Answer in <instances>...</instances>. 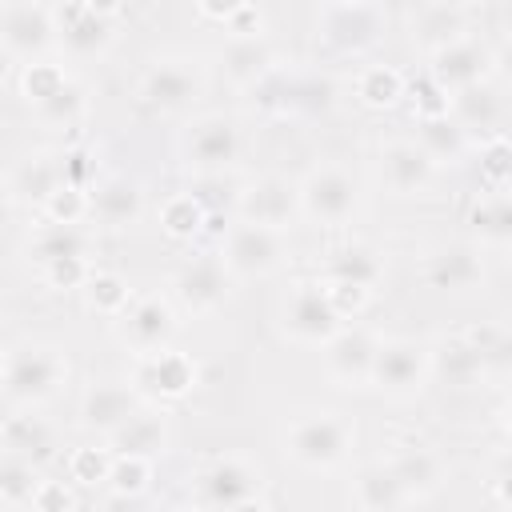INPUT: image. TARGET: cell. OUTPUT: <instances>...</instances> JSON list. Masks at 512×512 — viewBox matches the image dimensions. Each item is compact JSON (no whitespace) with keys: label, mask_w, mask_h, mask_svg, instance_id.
Returning <instances> with one entry per match:
<instances>
[{"label":"cell","mask_w":512,"mask_h":512,"mask_svg":"<svg viewBox=\"0 0 512 512\" xmlns=\"http://www.w3.org/2000/svg\"><path fill=\"white\" fill-rule=\"evenodd\" d=\"M68 380V360L52 344H16L4 356V400L12 408H36L52 400Z\"/></svg>","instance_id":"obj_1"},{"label":"cell","mask_w":512,"mask_h":512,"mask_svg":"<svg viewBox=\"0 0 512 512\" xmlns=\"http://www.w3.org/2000/svg\"><path fill=\"white\" fill-rule=\"evenodd\" d=\"M356 428L340 412H312L288 424L284 432V456H292L300 468H336L352 452Z\"/></svg>","instance_id":"obj_2"},{"label":"cell","mask_w":512,"mask_h":512,"mask_svg":"<svg viewBox=\"0 0 512 512\" xmlns=\"http://www.w3.org/2000/svg\"><path fill=\"white\" fill-rule=\"evenodd\" d=\"M340 308L332 300V288L320 280H296L284 296V328L288 336H296L300 344H332L344 328H340Z\"/></svg>","instance_id":"obj_3"},{"label":"cell","mask_w":512,"mask_h":512,"mask_svg":"<svg viewBox=\"0 0 512 512\" xmlns=\"http://www.w3.org/2000/svg\"><path fill=\"white\" fill-rule=\"evenodd\" d=\"M196 508L204 512H236L260 496V468L240 456H220L196 472Z\"/></svg>","instance_id":"obj_4"},{"label":"cell","mask_w":512,"mask_h":512,"mask_svg":"<svg viewBox=\"0 0 512 512\" xmlns=\"http://www.w3.org/2000/svg\"><path fill=\"white\" fill-rule=\"evenodd\" d=\"M180 156L200 176H216V172L232 168L240 160V128H236V120L224 116V112H208V116L192 120L184 140H180Z\"/></svg>","instance_id":"obj_5"},{"label":"cell","mask_w":512,"mask_h":512,"mask_svg":"<svg viewBox=\"0 0 512 512\" xmlns=\"http://www.w3.org/2000/svg\"><path fill=\"white\" fill-rule=\"evenodd\" d=\"M0 40L4 52L28 64H40V56L60 40L56 36V8L52 4H4L0 8Z\"/></svg>","instance_id":"obj_6"},{"label":"cell","mask_w":512,"mask_h":512,"mask_svg":"<svg viewBox=\"0 0 512 512\" xmlns=\"http://www.w3.org/2000/svg\"><path fill=\"white\" fill-rule=\"evenodd\" d=\"M296 188H300V208L320 224H344L360 204V184L340 164L312 168Z\"/></svg>","instance_id":"obj_7"},{"label":"cell","mask_w":512,"mask_h":512,"mask_svg":"<svg viewBox=\"0 0 512 512\" xmlns=\"http://www.w3.org/2000/svg\"><path fill=\"white\" fill-rule=\"evenodd\" d=\"M56 36L68 56H104L116 40V8L108 4H60L56 8Z\"/></svg>","instance_id":"obj_8"},{"label":"cell","mask_w":512,"mask_h":512,"mask_svg":"<svg viewBox=\"0 0 512 512\" xmlns=\"http://www.w3.org/2000/svg\"><path fill=\"white\" fill-rule=\"evenodd\" d=\"M220 256H224V264H228L232 276L252 280V276H268V272H276L284 264V240H280L276 228L244 224L240 220L236 228H228Z\"/></svg>","instance_id":"obj_9"},{"label":"cell","mask_w":512,"mask_h":512,"mask_svg":"<svg viewBox=\"0 0 512 512\" xmlns=\"http://www.w3.org/2000/svg\"><path fill=\"white\" fill-rule=\"evenodd\" d=\"M204 88V76L192 60H180V56H164V60H152L140 76V100L156 112H176L184 104H192Z\"/></svg>","instance_id":"obj_10"},{"label":"cell","mask_w":512,"mask_h":512,"mask_svg":"<svg viewBox=\"0 0 512 512\" xmlns=\"http://www.w3.org/2000/svg\"><path fill=\"white\" fill-rule=\"evenodd\" d=\"M428 372H432V360H428L424 344H416V340H384L380 352H376L368 384H376L388 396H412V392L424 388Z\"/></svg>","instance_id":"obj_11"},{"label":"cell","mask_w":512,"mask_h":512,"mask_svg":"<svg viewBox=\"0 0 512 512\" xmlns=\"http://www.w3.org/2000/svg\"><path fill=\"white\" fill-rule=\"evenodd\" d=\"M232 272L220 252H200L176 272V296L188 312H216L228 300Z\"/></svg>","instance_id":"obj_12"},{"label":"cell","mask_w":512,"mask_h":512,"mask_svg":"<svg viewBox=\"0 0 512 512\" xmlns=\"http://www.w3.org/2000/svg\"><path fill=\"white\" fill-rule=\"evenodd\" d=\"M316 32L340 52H360L384 32V12L376 4H328L320 8Z\"/></svg>","instance_id":"obj_13"},{"label":"cell","mask_w":512,"mask_h":512,"mask_svg":"<svg viewBox=\"0 0 512 512\" xmlns=\"http://www.w3.org/2000/svg\"><path fill=\"white\" fill-rule=\"evenodd\" d=\"M488 68H492V52L480 40L464 36V40H456V44H448L432 56V84L444 96H456V92H468V88L484 84Z\"/></svg>","instance_id":"obj_14"},{"label":"cell","mask_w":512,"mask_h":512,"mask_svg":"<svg viewBox=\"0 0 512 512\" xmlns=\"http://www.w3.org/2000/svg\"><path fill=\"white\" fill-rule=\"evenodd\" d=\"M380 180L396 196H420L436 180V160L420 140H388L380 148Z\"/></svg>","instance_id":"obj_15"},{"label":"cell","mask_w":512,"mask_h":512,"mask_svg":"<svg viewBox=\"0 0 512 512\" xmlns=\"http://www.w3.org/2000/svg\"><path fill=\"white\" fill-rule=\"evenodd\" d=\"M140 392L132 384H116V380H100L84 392L80 400V428L100 432V436H116L136 412H140Z\"/></svg>","instance_id":"obj_16"},{"label":"cell","mask_w":512,"mask_h":512,"mask_svg":"<svg viewBox=\"0 0 512 512\" xmlns=\"http://www.w3.org/2000/svg\"><path fill=\"white\" fill-rule=\"evenodd\" d=\"M120 320H124L120 332L136 348V356H156L176 336V312H172V304L164 296H140Z\"/></svg>","instance_id":"obj_17"},{"label":"cell","mask_w":512,"mask_h":512,"mask_svg":"<svg viewBox=\"0 0 512 512\" xmlns=\"http://www.w3.org/2000/svg\"><path fill=\"white\" fill-rule=\"evenodd\" d=\"M300 208V188L288 184L284 176H260L240 192V216L244 224H264V228H288L292 212Z\"/></svg>","instance_id":"obj_18"},{"label":"cell","mask_w":512,"mask_h":512,"mask_svg":"<svg viewBox=\"0 0 512 512\" xmlns=\"http://www.w3.org/2000/svg\"><path fill=\"white\" fill-rule=\"evenodd\" d=\"M88 212L104 228H132L144 216V192L128 176H108L88 192Z\"/></svg>","instance_id":"obj_19"},{"label":"cell","mask_w":512,"mask_h":512,"mask_svg":"<svg viewBox=\"0 0 512 512\" xmlns=\"http://www.w3.org/2000/svg\"><path fill=\"white\" fill-rule=\"evenodd\" d=\"M376 352H380V340L364 328H344L332 344H328V372L344 384V388H356L364 380H372V364H376Z\"/></svg>","instance_id":"obj_20"},{"label":"cell","mask_w":512,"mask_h":512,"mask_svg":"<svg viewBox=\"0 0 512 512\" xmlns=\"http://www.w3.org/2000/svg\"><path fill=\"white\" fill-rule=\"evenodd\" d=\"M428 284L440 292H468L484 280V260L472 244H440L428 256Z\"/></svg>","instance_id":"obj_21"},{"label":"cell","mask_w":512,"mask_h":512,"mask_svg":"<svg viewBox=\"0 0 512 512\" xmlns=\"http://www.w3.org/2000/svg\"><path fill=\"white\" fill-rule=\"evenodd\" d=\"M468 36V12L460 4H420L412 8V40H420L432 56Z\"/></svg>","instance_id":"obj_22"},{"label":"cell","mask_w":512,"mask_h":512,"mask_svg":"<svg viewBox=\"0 0 512 512\" xmlns=\"http://www.w3.org/2000/svg\"><path fill=\"white\" fill-rule=\"evenodd\" d=\"M52 448H56L52 428L32 408H12V416L4 420V456L40 464L52 456Z\"/></svg>","instance_id":"obj_23"},{"label":"cell","mask_w":512,"mask_h":512,"mask_svg":"<svg viewBox=\"0 0 512 512\" xmlns=\"http://www.w3.org/2000/svg\"><path fill=\"white\" fill-rule=\"evenodd\" d=\"M136 384H144L156 396H184L196 384V364L172 348L156 352V356H140V372Z\"/></svg>","instance_id":"obj_24"},{"label":"cell","mask_w":512,"mask_h":512,"mask_svg":"<svg viewBox=\"0 0 512 512\" xmlns=\"http://www.w3.org/2000/svg\"><path fill=\"white\" fill-rule=\"evenodd\" d=\"M112 452L116 456H132V460H152L164 452L168 444V424H164V412H152V408H140L116 436H108Z\"/></svg>","instance_id":"obj_25"},{"label":"cell","mask_w":512,"mask_h":512,"mask_svg":"<svg viewBox=\"0 0 512 512\" xmlns=\"http://www.w3.org/2000/svg\"><path fill=\"white\" fill-rule=\"evenodd\" d=\"M388 468H392V476L400 480V488L408 492V500L432 496V492L440 488V480H444V468H440L436 452H428V448H420V444L400 448V452L388 460Z\"/></svg>","instance_id":"obj_26"},{"label":"cell","mask_w":512,"mask_h":512,"mask_svg":"<svg viewBox=\"0 0 512 512\" xmlns=\"http://www.w3.org/2000/svg\"><path fill=\"white\" fill-rule=\"evenodd\" d=\"M224 76L240 88L260 84L272 72V48L264 44V36H232L224 44Z\"/></svg>","instance_id":"obj_27"},{"label":"cell","mask_w":512,"mask_h":512,"mask_svg":"<svg viewBox=\"0 0 512 512\" xmlns=\"http://www.w3.org/2000/svg\"><path fill=\"white\" fill-rule=\"evenodd\" d=\"M352 500L360 512H400L408 504V492L400 488L388 464H368L352 484Z\"/></svg>","instance_id":"obj_28"},{"label":"cell","mask_w":512,"mask_h":512,"mask_svg":"<svg viewBox=\"0 0 512 512\" xmlns=\"http://www.w3.org/2000/svg\"><path fill=\"white\" fill-rule=\"evenodd\" d=\"M28 256L40 264V268H52L60 260H84L88 256V236L76 228V224H48L32 236L28 244Z\"/></svg>","instance_id":"obj_29"},{"label":"cell","mask_w":512,"mask_h":512,"mask_svg":"<svg viewBox=\"0 0 512 512\" xmlns=\"http://www.w3.org/2000/svg\"><path fill=\"white\" fill-rule=\"evenodd\" d=\"M380 260H376V252L372 248H360V244H352V248H340L332 260H328V268H324V276H328V284L332 288H356V292H368L376 280H380Z\"/></svg>","instance_id":"obj_30"},{"label":"cell","mask_w":512,"mask_h":512,"mask_svg":"<svg viewBox=\"0 0 512 512\" xmlns=\"http://www.w3.org/2000/svg\"><path fill=\"white\" fill-rule=\"evenodd\" d=\"M432 368L440 372V380H444V384H452V388H472V384L484 376L488 360H484V356H480V348L464 336V340H448V344L436 352Z\"/></svg>","instance_id":"obj_31"},{"label":"cell","mask_w":512,"mask_h":512,"mask_svg":"<svg viewBox=\"0 0 512 512\" xmlns=\"http://www.w3.org/2000/svg\"><path fill=\"white\" fill-rule=\"evenodd\" d=\"M500 96L492 92V84H476L468 92H456L452 96V120L468 132V128H496L500 124Z\"/></svg>","instance_id":"obj_32"},{"label":"cell","mask_w":512,"mask_h":512,"mask_svg":"<svg viewBox=\"0 0 512 512\" xmlns=\"http://www.w3.org/2000/svg\"><path fill=\"white\" fill-rule=\"evenodd\" d=\"M64 188V164L60 160H48V156H28L16 172V192L24 200H36L40 208Z\"/></svg>","instance_id":"obj_33"},{"label":"cell","mask_w":512,"mask_h":512,"mask_svg":"<svg viewBox=\"0 0 512 512\" xmlns=\"http://www.w3.org/2000/svg\"><path fill=\"white\" fill-rule=\"evenodd\" d=\"M424 152L436 160V164H452L464 156V128L444 112V116H424L420 120V136Z\"/></svg>","instance_id":"obj_34"},{"label":"cell","mask_w":512,"mask_h":512,"mask_svg":"<svg viewBox=\"0 0 512 512\" xmlns=\"http://www.w3.org/2000/svg\"><path fill=\"white\" fill-rule=\"evenodd\" d=\"M356 96L368 104V108H392L400 96H404V80L396 68L388 64H368L356 80Z\"/></svg>","instance_id":"obj_35"},{"label":"cell","mask_w":512,"mask_h":512,"mask_svg":"<svg viewBox=\"0 0 512 512\" xmlns=\"http://www.w3.org/2000/svg\"><path fill=\"white\" fill-rule=\"evenodd\" d=\"M40 476H36V464H28V460H4V468H0V496H4V504L8 508H24V504H32L36 500V492H40Z\"/></svg>","instance_id":"obj_36"},{"label":"cell","mask_w":512,"mask_h":512,"mask_svg":"<svg viewBox=\"0 0 512 512\" xmlns=\"http://www.w3.org/2000/svg\"><path fill=\"white\" fill-rule=\"evenodd\" d=\"M472 224L484 240H496V244H508L512 240V196H492L484 204L472 208Z\"/></svg>","instance_id":"obj_37"},{"label":"cell","mask_w":512,"mask_h":512,"mask_svg":"<svg viewBox=\"0 0 512 512\" xmlns=\"http://www.w3.org/2000/svg\"><path fill=\"white\" fill-rule=\"evenodd\" d=\"M160 220H164V232H168V236L188 240V236H196V232L208 224V212H204L200 200H192V196H172V200L164 204Z\"/></svg>","instance_id":"obj_38"},{"label":"cell","mask_w":512,"mask_h":512,"mask_svg":"<svg viewBox=\"0 0 512 512\" xmlns=\"http://www.w3.org/2000/svg\"><path fill=\"white\" fill-rule=\"evenodd\" d=\"M68 84V76L56 68V64H24V76H20V88H24V100L32 104V108H40L48 96H56L60 88Z\"/></svg>","instance_id":"obj_39"},{"label":"cell","mask_w":512,"mask_h":512,"mask_svg":"<svg viewBox=\"0 0 512 512\" xmlns=\"http://www.w3.org/2000/svg\"><path fill=\"white\" fill-rule=\"evenodd\" d=\"M88 300H92V308H100V312H108V316H124V312H128V288H124V280L112 276V272H96V276L88 280Z\"/></svg>","instance_id":"obj_40"},{"label":"cell","mask_w":512,"mask_h":512,"mask_svg":"<svg viewBox=\"0 0 512 512\" xmlns=\"http://www.w3.org/2000/svg\"><path fill=\"white\" fill-rule=\"evenodd\" d=\"M80 108H84V92H80V84L68 80L56 96H48V100L36 108V116L48 120V124H72V120L80 116Z\"/></svg>","instance_id":"obj_41"},{"label":"cell","mask_w":512,"mask_h":512,"mask_svg":"<svg viewBox=\"0 0 512 512\" xmlns=\"http://www.w3.org/2000/svg\"><path fill=\"white\" fill-rule=\"evenodd\" d=\"M148 464L152 460H132V456H116L112 460V492H128V496H144L148 484Z\"/></svg>","instance_id":"obj_42"},{"label":"cell","mask_w":512,"mask_h":512,"mask_svg":"<svg viewBox=\"0 0 512 512\" xmlns=\"http://www.w3.org/2000/svg\"><path fill=\"white\" fill-rule=\"evenodd\" d=\"M44 212L52 216V224H76V220L88 212V192H84V188L64 184V188L44 204Z\"/></svg>","instance_id":"obj_43"},{"label":"cell","mask_w":512,"mask_h":512,"mask_svg":"<svg viewBox=\"0 0 512 512\" xmlns=\"http://www.w3.org/2000/svg\"><path fill=\"white\" fill-rule=\"evenodd\" d=\"M112 476V460L104 456V452H96V448H80L76 456H72V480H80V484H96V480H108Z\"/></svg>","instance_id":"obj_44"},{"label":"cell","mask_w":512,"mask_h":512,"mask_svg":"<svg viewBox=\"0 0 512 512\" xmlns=\"http://www.w3.org/2000/svg\"><path fill=\"white\" fill-rule=\"evenodd\" d=\"M44 276H48L56 288H76V284H88V280H92V272H88L84 260H60V264L44 268Z\"/></svg>","instance_id":"obj_45"},{"label":"cell","mask_w":512,"mask_h":512,"mask_svg":"<svg viewBox=\"0 0 512 512\" xmlns=\"http://www.w3.org/2000/svg\"><path fill=\"white\" fill-rule=\"evenodd\" d=\"M32 508H36V512H68V508H72V496H68L64 484L44 480L40 492H36V500H32Z\"/></svg>","instance_id":"obj_46"},{"label":"cell","mask_w":512,"mask_h":512,"mask_svg":"<svg viewBox=\"0 0 512 512\" xmlns=\"http://www.w3.org/2000/svg\"><path fill=\"white\" fill-rule=\"evenodd\" d=\"M484 172H488L496 184H504V180L512 176V144H492V148L484 152Z\"/></svg>","instance_id":"obj_47"},{"label":"cell","mask_w":512,"mask_h":512,"mask_svg":"<svg viewBox=\"0 0 512 512\" xmlns=\"http://www.w3.org/2000/svg\"><path fill=\"white\" fill-rule=\"evenodd\" d=\"M100 512H156L144 496H128V492H108L100 500Z\"/></svg>","instance_id":"obj_48"},{"label":"cell","mask_w":512,"mask_h":512,"mask_svg":"<svg viewBox=\"0 0 512 512\" xmlns=\"http://www.w3.org/2000/svg\"><path fill=\"white\" fill-rule=\"evenodd\" d=\"M236 512H268L260 500H252V504H244V508H236Z\"/></svg>","instance_id":"obj_49"},{"label":"cell","mask_w":512,"mask_h":512,"mask_svg":"<svg viewBox=\"0 0 512 512\" xmlns=\"http://www.w3.org/2000/svg\"><path fill=\"white\" fill-rule=\"evenodd\" d=\"M504 68L512 72V36H508V48H504Z\"/></svg>","instance_id":"obj_50"},{"label":"cell","mask_w":512,"mask_h":512,"mask_svg":"<svg viewBox=\"0 0 512 512\" xmlns=\"http://www.w3.org/2000/svg\"><path fill=\"white\" fill-rule=\"evenodd\" d=\"M504 428L512 432V400H508V408H504Z\"/></svg>","instance_id":"obj_51"},{"label":"cell","mask_w":512,"mask_h":512,"mask_svg":"<svg viewBox=\"0 0 512 512\" xmlns=\"http://www.w3.org/2000/svg\"><path fill=\"white\" fill-rule=\"evenodd\" d=\"M176 512H204V508H196V504H192V508H176Z\"/></svg>","instance_id":"obj_52"}]
</instances>
